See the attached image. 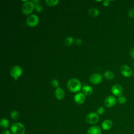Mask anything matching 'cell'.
Returning <instances> with one entry per match:
<instances>
[{
  "label": "cell",
  "instance_id": "obj_33",
  "mask_svg": "<svg viewBox=\"0 0 134 134\" xmlns=\"http://www.w3.org/2000/svg\"><path fill=\"white\" fill-rule=\"evenodd\" d=\"M133 66H134V62H133Z\"/></svg>",
  "mask_w": 134,
  "mask_h": 134
},
{
  "label": "cell",
  "instance_id": "obj_17",
  "mask_svg": "<svg viewBox=\"0 0 134 134\" xmlns=\"http://www.w3.org/2000/svg\"><path fill=\"white\" fill-rule=\"evenodd\" d=\"M88 13L91 17H96L99 15V12L97 8H92L88 10Z\"/></svg>",
  "mask_w": 134,
  "mask_h": 134
},
{
  "label": "cell",
  "instance_id": "obj_1",
  "mask_svg": "<svg viewBox=\"0 0 134 134\" xmlns=\"http://www.w3.org/2000/svg\"><path fill=\"white\" fill-rule=\"evenodd\" d=\"M82 85L80 81L76 78L70 79L67 83L68 90L73 93L77 92L80 91Z\"/></svg>",
  "mask_w": 134,
  "mask_h": 134
},
{
  "label": "cell",
  "instance_id": "obj_8",
  "mask_svg": "<svg viewBox=\"0 0 134 134\" xmlns=\"http://www.w3.org/2000/svg\"><path fill=\"white\" fill-rule=\"evenodd\" d=\"M120 72L121 74L126 77H129L132 75V70L127 65H122L120 69Z\"/></svg>",
  "mask_w": 134,
  "mask_h": 134
},
{
  "label": "cell",
  "instance_id": "obj_20",
  "mask_svg": "<svg viewBox=\"0 0 134 134\" xmlns=\"http://www.w3.org/2000/svg\"><path fill=\"white\" fill-rule=\"evenodd\" d=\"M10 117L12 119L17 120L18 119L19 117V112L17 110H12L10 112Z\"/></svg>",
  "mask_w": 134,
  "mask_h": 134
},
{
  "label": "cell",
  "instance_id": "obj_21",
  "mask_svg": "<svg viewBox=\"0 0 134 134\" xmlns=\"http://www.w3.org/2000/svg\"><path fill=\"white\" fill-rule=\"evenodd\" d=\"M46 3L48 6L50 7H53V6H56L58 4L59 1L58 0H46Z\"/></svg>",
  "mask_w": 134,
  "mask_h": 134
},
{
  "label": "cell",
  "instance_id": "obj_27",
  "mask_svg": "<svg viewBox=\"0 0 134 134\" xmlns=\"http://www.w3.org/2000/svg\"><path fill=\"white\" fill-rule=\"evenodd\" d=\"M75 44L77 45V46H80L82 44V40L80 39V38H78V39H76L75 41Z\"/></svg>",
  "mask_w": 134,
  "mask_h": 134
},
{
  "label": "cell",
  "instance_id": "obj_18",
  "mask_svg": "<svg viewBox=\"0 0 134 134\" xmlns=\"http://www.w3.org/2000/svg\"><path fill=\"white\" fill-rule=\"evenodd\" d=\"M104 77L107 80H112L114 78L115 75L113 72L109 70H107L104 73Z\"/></svg>",
  "mask_w": 134,
  "mask_h": 134
},
{
  "label": "cell",
  "instance_id": "obj_9",
  "mask_svg": "<svg viewBox=\"0 0 134 134\" xmlns=\"http://www.w3.org/2000/svg\"><path fill=\"white\" fill-rule=\"evenodd\" d=\"M116 98L112 96H108L106 97L104 100V104L107 107H112L114 106L116 104Z\"/></svg>",
  "mask_w": 134,
  "mask_h": 134
},
{
  "label": "cell",
  "instance_id": "obj_31",
  "mask_svg": "<svg viewBox=\"0 0 134 134\" xmlns=\"http://www.w3.org/2000/svg\"><path fill=\"white\" fill-rule=\"evenodd\" d=\"M1 134H10V132L9 130H4L3 131H2Z\"/></svg>",
  "mask_w": 134,
  "mask_h": 134
},
{
  "label": "cell",
  "instance_id": "obj_19",
  "mask_svg": "<svg viewBox=\"0 0 134 134\" xmlns=\"http://www.w3.org/2000/svg\"><path fill=\"white\" fill-rule=\"evenodd\" d=\"M74 42V39L71 37H68L64 40V44L66 47L71 46Z\"/></svg>",
  "mask_w": 134,
  "mask_h": 134
},
{
  "label": "cell",
  "instance_id": "obj_32",
  "mask_svg": "<svg viewBox=\"0 0 134 134\" xmlns=\"http://www.w3.org/2000/svg\"><path fill=\"white\" fill-rule=\"evenodd\" d=\"M96 2H102V1H96Z\"/></svg>",
  "mask_w": 134,
  "mask_h": 134
},
{
  "label": "cell",
  "instance_id": "obj_23",
  "mask_svg": "<svg viewBox=\"0 0 134 134\" xmlns=\"http://www.w3.org/2000/svg\"><path fill=\"white\" fill-rule=\"evenodd\" d=\"M51 85L53 87L57 88L59 86V82L56 79H53L51 81Z\"/></svg>",
  "mask_w": 134,
  "mask_h": 134
},
{
  "label": "cell",
  "instance_id": "obj_24",
  "mask_svg": "<svg viewBox=\"0 0 134 134\" xmlns=\"http://www.w3.org/2000/svg\"><path fill=\"white\" fill-rule=\"evenodd\" d=\"M105 112V109L103 107H99L97 110V113L98 115H103Z\"/></svg>",
  "mask_w": 134,
  "mask_h": 134
},
{
  "label": "cell",
  "instance_id": "obj_26",
  "mask_svg": "<svg viewBox=\"0 0 134 134\" xmlns=\"http://www.w3.org/2000/svg\"><path fill=\"white\" fill-rule=\"evenodd\" d=\"M128 15L130 18H134V9H130Z\"/></svg>",
  "mask_w": 134,
  "mask_h": 134
},
{
  "label": "cell",
  "instance_id": "obj_2",
  "mask_svg": "<svg viewBox=\"0 0 134 134\" xmlns=\"http://www.w3.org/2000/svg\"><path fill=\"white\" fill-rule=\"evenodd\" d=\"M10 130L13 134H24L26 131L25 126L19 122H14L10 126Z\"/></svg>",
  "mask_w": 134,
  "mask_h": 134
},
{
  "label": "cell",
  "instance_id": "obj_12",
  "mask_svg": "<svg viewBox=\"0 0 134 134\" xmlns=\"http://www.w3.org/2000/svg\"><path fill=\"white\" fill-rule=\"evenodd\" d=\"M87 134H102V130L98 126L91 127L87 130Z\"/></svg>",
  "mask_w": 134,
  "mask_h": 134
},
{
  "label": "cell",
  "instance_id": "obj_4",
  "mask_svg": "<svg viewBox=\"0 0 134 134\" xmlns=\"http://www.w3.org/2000/svg\"><path fill=\"white\" fill-rule=\"evenodd\" d=\"M22 73L23 69L19 65L14 66L10 70V75L15 81L18 80V79L21 75Z\"/></svg>",
  "mask_w": 134,
  "mask_h": 134
},
{
  "label": "cell",
  "instance_id": "obj_25",
  "mask_svg": "<svg viewBox=\"0 0 134 134\" xmlns=\"http://www.w3.org/2000/svg\"><path fill=\"white\" fill-rule=\"evenodd\" d=\"M35 9L36 11L38 12V13H40L43 9L42 7L40 4H38V5H37L35 6Z\"/></svg>",
  "mask_w": 134,
  "mask_h": 134
},
{
  "label": "cell",
  "instance_id": "obj_14",
  "mask_svg": "<svg viewBox=\"0 0 134 134\" xmlns=\"http://www.w3.org/2000/svg\"><path fill=\"white\" fill-rule=\"evenodd\" d=\"M113 127V122L109 119H106L102 124V128L104 130H109Z\"/></svg>",
  "mask_w": 134,
  "mask_h": 134
},
{
  "label": "cell",
  "instance_id": "obj_22",
  "mask_svg": "<svg viewBox=\"0 0 134 134\" xmlns=\"http://www.w3.org/2000/svg\"><path fill=\"white\" fill-rule=\"evenodd\" d=\"M126 100H127L126 97L123 95H121L119 96L117 99V102L120 104H125L126 102Z\"/></svg>",
  "mask_w": 134,
  "mask_h": 134
},
{
  "label": "cell",
  "instance_id": "obj_29",
  "mask_svg": "<svg viewBox=\"0 0 134 134\" xmlns=\"http://www.w3.org/2000/svg\"><path fill=\"white\" fill-rule=\"evenodd\" d=\"M103 6H108L109 5V1L108 0H105L104 1H103Z\"/></svg>",
  "mask_w": 134,
  "mask_h": 134
},
{
  "label": "cell",
  "instance_id": "obj_30",
  "mask_svg": "<svg viewBox=\"0 0 134 134\" xmlns=\"http://www.w3.org/2000/svg\"><path fill=\"white\" fill-rule=\"evenodd\" d=\"M31 2L33 3V4L35 5V6L39 4V3H40L39 0H32Z\"/></svg>",
  "mask_w": 134,
  "mask_h": 134
},
{
  "label": "cell",
  "instance_id": "obj_7",
  "mask_svg": "<svg viewBox=\"0 0 134 134\" xmlns=\"http://www.w3.org/2000/svg\"><path fill=\"white\" fill-rule=\"evenodd\" d=\"M111 93L116 96H120L122 95L123 92V88L122 86L118 84H114L112 86L111 88Z\"/></svg>",
  "mask_w": 134,
  "mask_h": 134
},
{
  "label": "cell",
  "instance_id": "obj_28",
  "mask_svg": "<svg viewBox=\"0 0 134 134\" xmlns=\"http://www.w3.org/2000/svg\"><path fill=\"white\" fill-rule=\"evenodd\" d=\"M130 57L134 59V47L132 48L130 50Z\"/></svg>",
  "mask_w": 134,
  "mask_h": 134
},
{
  "label": "cell",
  "instance_id": "obj_34",
  "mask_svg": "<svg viewBox=\"0 0 134 134\" xmlns=\"http://www.w3.org/2000/svg\"><path fill=\"white\" fill-rule=\"evenodd\" d=\"M133 76H134V73H133Z\"/></svg>",
  "mask_w": 134,
  "mask_h": 134
},
{
  "label": "cell",
  "instance_id": "obj_10",
  "mask_svg": "<svg viewBox=\"0 0 134 134\" xmlns=\"http://www.w3.org/2000/svg\"><path fill=\"white\" fill-rule=\"evenodd\" d=\"M103 80L102 76L99 73H94L92 74L90 78V81L91 83L93 84H99Z\"/></svg>",
  "mask_w": 134,
  "mask_h": 134
},
{
  "label": "cell",
  "instance_id": "obj_16",
  "mask_svg": "<svg viewBox=\"0 0 134 134\" xmlns=\"http://www.w3.org/2000/svg\"><path fill=\"white\" fill-rule=\"evenodd\" d=\"M9 125V122L6 118H2L0 121V126L3 129H6Z\"/></svg>",
  "mask_w": 134,
  "mask_h": 134
},
{
  "label": "cell",
  "instance_id": "obj_5",
  "mask_svg": "<svg viewBox=\"0 0 134 134\" xmlns=\"http://www.w3.org/2000/svg\"><path fill=\"white\" fill-rule=\"evenodd\" d=\"M85 120L87 123L91 125H94L98 122L99 120V117L98 114L96 113H90L87 115Z\"/></svg>",
  "mask_w": 134,
  "mask_h": 134
},
{
  "label": "cell",
  "instance_id": "obj_13",
  "mask_svg": "<svg viewBox=\"0 0 134 134\" xmlns=\"http://www.w3.org/2000/svg\"><path fill=\"white\" fill-rule=\"evenodd\" d=\"M54 94H55V97L58 100H62V99H63L65 96L64 91L63 90V89H62L61 87H59L56 88Z\"/></svg>",
  "mask_w": 134,
  "mask_h": 134
},
{
  "label": "cell",
  "instance_id": "obj_3",
  "mask_svg": "<svg viewBox=\"0 0 134 134\" xmlns=\"http://www.w3.org/2000/svg\"><path fill=\"white\" fill-rule=\"evenodd\" d=\"M34 9L35 5L31 1H27L23 4L21 7L22 12L25 15H28L30 14Z\"/></svg>",
  "mask_w": 134,
  "mask_h": 134
},
{
  "label": "cell",
  "instance_id": "obj_15",
  "mask_svg": "<svg viewBox=\"0 0 134 134\" xmlns=\"http://www.w3.org/2000/svg\"><path fill=\"white\" fill-rule=\"evenodd\" d=\"M93 88L90 85H84L82 87V92L85 95L89 96L93 93Z\"/></svg>",
  "mask_w": 134,
  "mask_h": 134
},
{
  "label": "cell",
  "instance_id": "obj_6",
  "mask_svg": "<svg viewBox=\"0 0 134 134\" xmlns=\"http://www.w3.org/2000/svg\"><path fill=\"white\" fill-rule=\"evenodd\" d=\"M39 21V18L38 16L35 14H32L28 17L26 22L27 24L31 27H34L36 26Z\"/></svg>",
  "mask_w": 134,
  "mask_h": 134
},
{
  "label": "cell",
  "instance_id": "obj_11",
  "mask_svg": "<svg viewBox=\"0 0 134 134\" xmlns=\"http://www.w3.org/2000/svg\"><path fill=\"white\" fill-rule=\"evenodd\" d=\"M75 102L78 104H82L85 100V96L83 93H79L75 94L74 97Z\"/></svg>",
  "mask_w": 134,
  "mask_h": 134
}]
</instances>
